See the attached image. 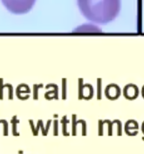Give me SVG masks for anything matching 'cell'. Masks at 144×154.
<instances>
[{
	"label": "cell",
	"instance_id": "30bf717a",
	"mask_svg": "<svg viewBox=\"0 0 144 154\" xmlns=\"http://www.w3.org/2000/svg\"><path fill=\"white\" fill-rule=\"evenodd\" d=\"M57 125H58V122L57 121H55V122H54V125H55V127H54V128H55V131H54V135L58 134L57 133Z\"/></svg>",
	"mask_w": 144,
	"mask_h": 154
},
{
	"label": "cell",
	"instance_id": "8fae6325",
	"mask_svg": "<svg viewBox=\"0 0 144 154\" xmlns=\"http://www.w3.org/2000/svg\"><path fill=\"white\" fill-rule=\"evenodd\" d=\"M142 132H143V134H144V122H143V124H142Z\"/></svg>",
	"mask_w": 144,
	"mask_h": 154
},
{
	"label": "cell",
	"instance_id": "8992f818",
	"mask_svg": "<svg viewBox=\"0 0 144 154\" xmlns=\"http://www.w3.org/2000/svg\"><path fill=\"white\" fill-rule=\"evenodd\" d=\"M138 130V124L134 121V120H130V121H128L125 125V131L127 132L128 135H130L132 136L131 133V131H137Z\"/></svg>",
	"mask_w": 144,
	"mask_h": 154
},
{
	"label": "cell",
	"instance_id": "52a82bcc",
	"mask_svg": "<svg viewBox=\"0 0 144 154\" xmlns=\"http://www.w3.org/2000/svg\"><path fill=\"white\" fill-rule=\"evenodd\" d=\"M76 119V116H73V135H76V125L77 123L75 122Z\"/></svg>",
	"mask_w": 144,
	"mask_h": 154
},
{
	"label": "cell",
	"instance_id": "5b68a950",
	"mask_svg": "<svg viewBox=\"0 0 144 154\" xmlns=\"http://www.w3.org/2000/svg\"><path fill=\"white\" fill-rule=\"evenodd\" d=\"M93 88L91 85L86 84L81 88L80 91V98L83 97L85 99H91L93 96Z\"/></svg>",
	"mask_w": 144,
	"mask_h": 154
},
{
	"label": "cell",
	"instance_id": "277c9868",
	"mask_svg": "<svg viewBox=\"0 0 144 154\" xmlns=\"http://www.w3.org/2000/svg\"><path fill=\"white\" fill-rule=\"evenodd\" d=\"M138 94H139L138 88L134 84H128L123 88V95L128 100H134L135 98H137Z\"/></svg>",
	"mask_w": 144,
	"mask_h": 154
},
{
	"label": "cell",
	"instance_id": "ba28073f",
	"mask_svg": "<svg viewBox=\"0 0 144 154\" xmlns=\"http://www.w3.org/2000/svg\"><path fill=\"white\" fill-rule=\"evenodd\" d=\"M11 122H13V123H14V124H13V134L19 135V133H17V132H16V125L19 123V121L16 119V116H14V117H13V119L11 120Z\"/></svg>",
	"mask_w": 144,
	"mask_h": 154
},
{
	"label": "cell",
	"instance_id": "6da1fadb",
	"mask_svg": "<svg viewBox=\"0 0 144 154\" xmlns=\"http://www.w3.org/2000/svg\"><path fill=\"white\" fill-rule=\"evenodd\" d=\"M78 6L86 19L106 25L118 16L121 11V0H77Z\"/></svg>",
	"mask_w": 144,
	"mask_h": 154
},
{
	"label": "cell",
	"instance_id": "7c38bea8",
	"mask_svg": "<svg viewBox=\"0 0 144 154\" xmlns=\"http://www.w3.org/2000/svg\"><path fill=\"white\" fill-rule=\"evenodd\" d=\"M142 96H143V98H144V86L143 88H142Z\"/></svg>",
	"mask_w": 144,
	"mask_h": 154
},
{
	"label": "cell",
	"instance_id": "7a4b0ae2",
	"mask_svg": "<svg viewBox=\"0 0 144 154\" xmlns=\"http://www.w3.org/2000/svg\"><path fill=\"white\" fill-rule=\"evenodd\" d=\"M9 11L15 14L27 13L32 9L36 0H1Z\"/></svg>",
	"mask_w": 144,
	"mask_h": 154
},
{
	"label": "cell",
	"instance_id": "3957f363",
	"mask_svg": "<svg viewBox=\"0 0 144 154\" xmlns=\"http://www.w3.org/2000/svg\"><path fill=\"white\" fill-rule=\"evenodd\" d=\"M105 95L110 100H115L121 95V88L116 84H110L106 88Z\"/></svg>",
	"mask_w": 144,
	"mask_h": 154
},
{
	"label": "cell",
	"instance_id": "9c48e42d",
	"mask_svg": "<svg viewBox=\"0 0 144 154\" xmlns=\"http://www.w3.org/2000/svg\"><path fill=\"white\" fill-rule=\"evenodd\" d=\"M2 123L4 124V135H7L8 134V125H7V122L4 121V120H1Z\"/></svg>",
	"mask_w": 144,
	"mask_h": 154
}]
</instances>
